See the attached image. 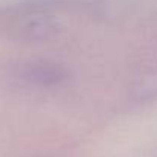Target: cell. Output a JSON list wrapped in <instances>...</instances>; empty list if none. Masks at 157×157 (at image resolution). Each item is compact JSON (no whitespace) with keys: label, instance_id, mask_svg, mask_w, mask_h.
<instances>
[]
</instances>
